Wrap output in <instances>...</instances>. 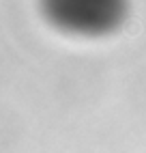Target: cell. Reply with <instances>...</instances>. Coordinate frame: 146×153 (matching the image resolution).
<instances>
[{
  "mask_svg": "<svg viewBox=\"0 0 146 153\" xmlns=\"http://www.w3.org/2000/svg\"><path fill=\"white\" fill-rule=\"evenodd\" d=\"M41 11L49 24L71 35L97 37L120 26L125 0H41Z\"/></svg>",
  "mask_w": 146,
  "mask_h": 153,
  "instance_id": "6da1fadb",
  "label": "cell"
}]
</instances>
